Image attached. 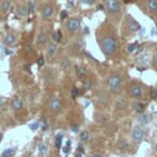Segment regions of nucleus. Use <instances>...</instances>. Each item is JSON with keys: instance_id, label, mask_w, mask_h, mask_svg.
<instances>
[{"instance_id": "nucleus-36", "label": "nucleus", "mask_w": 157, "mask_h": 157, "mask_svg": "<svg viewBox=\"0 0 157 157\" xmlns=\"http://www.w3.org/2000/svg\"><path fill=\"white\" fill-rule=\"evenodd\" d=\"M78 93H80V92H78V88H77V87H72V91H71V96H72L74 98H76V97L78 96Z\"/></svg>"}, {"instance_id": "nucleus-42", "label": "nucleus", "mask_w": 157, "mask_h": 157, "mask_svg": "<svg viewBox=\"0 0 157 157\" xmlns=\"http://www.w3.org/2000/svg\"><path fill=\"white\" fill-rule=\"evenodd\" d=\"M77 150H78V153H82V155H83V152H85V148L82 147V145H78V148H77Z\"/></svg>"}, {"instance_id": "nucleus-15", "label": "nucleus", "mask_w": 157, "mask_h": 157, "mask_svg": "<svg viewBox=\"0 0 157 157\" xmlns=\"http://www.w3.org/2000/svg\"><path fill=\"white\" fill-rule=\"evenodd\" d=\"M128 104H129V101H128L126 96H119L115 99V108L117 109H124L128 107Z\"/></svg>"}, {"instance_id": "nucleus-31", "label": "nucleus", "mask_w": 157, "mask_h": 157, "mask_svg": "<svg viewBox=\"0 0 157 157\" xmlns=\"http://www.w3.org/2000/svg\"><path fill=\"white\" fill-rule=\"evenodd\" d=\"M118 147H119L120 150H126V148L129 147V145H128V142H126L125 140H123V141H119V144H118Z\"/></svg>"}, {"instance_id": "nucleus-2", "label": "nucleus", "mask_w": 157, "mask_h": 157, "mask_svg": "<svg viewBox=\"0 0 157 157\" xmlns=\"http://www.w3.org/2000/svg\"><path fill=\"white\" fill-rule=\"evenodd\" d=\"M104 4V9L107 15L112 18V21H114L115 23L119 22L120 17H121V2L120 0H103Z\"/></svg>"}, {"instance_id": "nucleus-29", "label": "nucleus", "mask_w": 157, "mask_h": 157, "mask_svg": "<svg viewBox=\"0 0 157 157\" xmlns=\"http://www.w3.org/2000/svg\"><path fill=\"white\" fill-rule=\"evenodd\" d=\"M53 39L55 43H59L61 40V32L60 31H55L54 34H53Z\"/></svg>"}, {"instance_id": "nucleus-32", "label": "nucleus", "mask_w": 157, "mask_h": 157, "mask_svg": "<svg viewBox=\"0 0 157 157\" xmlns=\"http://www.w3.org/2000/svg\"><path fill=\"white\" fill-rule=\"evenodd\" d=\"M96 1H97V0H80V2H81L82 5H87V6H92V5H94Z\"/></svg>"}, {"instance_id": "nucleus-11", "label": "nucleus", "mask_w": 157, "mask_h": 157, "mask_svg": "<svg viewBox=\"0 0 157 157\" xmlns=\"http://www.w3.org/2000/svg\"><path fill=\"white\" fill-rule=\"evenodd\" d=\"M1 42L6 47H12V45H15L17 43V36L13 32H9V33H6V34L2 36Z\"/></svg>"}, {"instance_id": "nucleus-34", "label": "nucleus", "mask_w": 157, "mask_h": 157, "mask_svg": "<svg viewBox=\"0 0 157 157\" xmlns=\"http://www.w3.org/2000/svg\"><path fill=\"white\" fill-rule=\"evenodd\" d=\"M27 10H28V12H29V13H32V12L34 11V4H33V1H32V0H29V1H28Z\"/></svg>"}, {"instance_id": "nucleus-45", "label": "nucleus", "mask_w": 157, "mask_h": 157, "mask_svg": "<svg viewBox=\"0 0 157 157\" xmlns=\"http://www.w3.org/2000/svg\"><path fill=\"white\" fill-rule=\"evenodd\" d=\"M1 103H2V99H1V97H0V105H1Z\"/></svg>"}, {"instance_id": "nucleus-7", "label": "nucleus", "mask_w": 157, "mask_h": 157, "mask_svg": "<svg viewBox=\"0 0 157 157\" xmlns=\"http://www.w3.org/2000/svg\"><path fill=\"white\" fill-rule=\"evenodd\" d=\"M124 28L129 33H135V32H137L140 29V25L131 15H126L125 20H124Z\"/></svg>"}, {"instance_id": "nucleus-26", "label": "nucleus", "mask_w": 157, "mask_h": 157, "mask_svg": "<svg viewBox=\"0 0 157 157\" xmlns=\"http://www.w3.org/2000/svg\"><path fill=\"white\" fill-rule=\"evenodd\" d=\"M93 87V82H92V80L91 78H83V88L85 90H91Z\"/></svg>"}, {"instance_id": "nucleus-1", "label": "nucleus", "mask_w": 157, "mask_h": 157, "mask_svg": "<svg viewBox=\"0 0 157 157\" xmlns=\"http://www.w3.org/2000/svg\"><path fill=\"white\" fill-rule=\"evenodd\" d=\"M97 42L101 52L105 56H113L119 49L117 29L112 23L104 22L97 29Z\"/></svg>"}, {"instance_id": "nucleus-3", "label": "nucleus", "mask_w": 157, "mask_h": 157, "mask_svg": "<svg viewBox=\"0 0 157 157\" xmlns=\"http://www.w3.org/2000/svg\"><path fill=\"white\" fill-rule=\"evenodd\" d=\"M123 83H124V77L121 71H114L107 77V85L113 93H119L123 90Z\"/></svg>"}, {"instance_id": "nucleus-33", "label": "nucleus", "mask_w": 157, "mask_h": 157, "mask_svg": "<svg viewBox=\"0 0 157 157\" xmlns=\"http://www.w3.org/2000/svg\"><path fill=\"white\" fill-rule=\"evenodd\" d=\"M37 64H38V66H39V67H43V66H44V64H45V59H44V56H43V55H40V56L38 58Z\"/></svg>"}, {"instance_id": "nucleus-16", "label": "nucleus", "mask_w": 157, "mask_h": 157, "mask_svg": "<svg viewBox=\"0 0 157 157\" xmlns=\"http://www.w3.org/2000/svg\"><path fill=\"white\" fill-rule=\"evenodd\" d=\"M131 107L134 108V110L137 113V114H141V113H144L145 112V108H146V104L145 103H142L141 101H134L132 103H131Z\"/></svg>"}, {"instance_id": "nucleus-12", "label": "nucleus", "mask_w": 157, "mask_h": 157, "mask_svg": "<svg viewBox=\"0 0 157 157\" xmlns=\"http://www.w3.org/2000/svg\"><path fill=\"white\" fill-rule=\"evenodd\" d=\"M56 54H58V43L49 42L48 45L45 47V55H47V58L53 59V58L56 56Z\"/></svg>"}, {"instance_id": "nucleus-44", "label": "nucleus", "mask_w": 157, "mask_h": 157, "mask_svg": "<svg viewBox=\"0 0 157 157\" xmlns=\"http://www.w3.org/2000/svg\"><path fill=\"white\" fill-rule=\"evenodd\" d=\"M22 157H32V155H31L29 152H26V153L22 155Z\"/></svg>"}, {"instance_id": "nucleus-24", "label": "nucleus", "mask_w": 157, "mask_h": 157, "mask_svg": "<svg viewBox=\"0 0 157 157\" xmlns=\"http://www.w3.org/2000/svg\"><path fill=\"white\" fill-rule=\"evenodd\" d=\"M61 144H63V134H58V135L55 136V141H54L55 148L60 150V148H61Z\"/></svg>"}, {"instance_id": "nucleus-22", "label": "nucleus", "mask_w": 157, "mask_h": 157, "mask_svg": "<svg viewBox=\"0 0 157 157\" xmlns=\"http://www.w3.org/2000/svg\"><path fill=\"white\" fill-rule=\"evenodd\" d=\"M75 72L76 75L80 77V78H86V75H87V71L85 67L80 66V65H75Z\"/></svg>"}, {"instance_id": "nucleus-40", "label": "nucleus", "mask_w": 157, "mask_h": 157, "mask_svg": "<svg viewBox=\"0 0 157 157\" xmlns=\"http://www.w3.org/2000/svg\"><path fill=\"white\" fill-rule=\"evenodd\" d=\"M71 131L72 132H78V126L77 125H71Z\"/></svg>"}, {"instance_id": "nucleus-14", "label": "nucleus", "mask_w": 157, "mask_h": 157, "mask_svg": "<svg viewBox=\"0 0 157 157\" xmlns=\"http://www.w3.org/2000/svg\"><path fill=\"white\" fill-rule=\"evenodd\" d=\"M10 107L13 112H21L23 109V102L18 97H12L10 101Z\"/></svg>"}, {"instance_id": "nucleus-25", "label": "nucleus", "mask_w": 157, "mask_h": 157, "mask_svg": "<svg viewBox=\"0 0 157 157\" xmlns=\"http://www.w3.org/2000/svg\"><path fill=\"white\" fill-rule=\"evenodd\" d=\"M88 140H90V132L87 130L81 131V134H80V141L81 142H87Z\"/></svg>"}, {"instance_id": "nucleus-8", "label": "nucleus", "mask_w": 157, "mask_h": 157, "mask_svg": "<svg viewBox=\"0 0 157 157\" xmlns=\"http://www.w3.org/2000/svg\"><path fill=\"white\" fill-rule=\"evenodd\" d=\"M145 135H146V132H145L144 126L136 125V126H134L132 130H131V140H132V142L136 144V145H139V144L145 139Z\"/></svg>"}, {"instance_id": "nucleus-4", "label": "nucleus", "mask_w": 157, "mask_h": 157, "mask_svg": "<svg viewBox=\"0 0 157 157\" xmlns=\"http://www.w3.org/2000/svg\"><path fill=\"white\" fill-rule=\"evenodd\" d=\"M128 93H129V96L131 98H134L136 101H140L145 94V88L140 82L132 81L128 87Z\"/></svg>"}, {"instance_id": "nucleus-9", "label": "nucleus", "mask_w": 157, "mask_h": 157, "mask_svg": "<svg viewBox=\"0 0 157 157\" xmlns=\"http://www.w3.org/2000/svg\"><path fill=\"white\" fill-rule=\"evenodd\" d=\"M49 39H50V37H49L48 29H47V28H42V31H40V32L38 33V36H37L36 43H37V45H38L39 48H45V47L48 45V43H49Z\"/></svg>"}, {"instance_id": "nucleus-18", "label": "nucleus", "mask_w": 157, "mask_h": 157, "mask_svg": "<svg viewBox=\"0 0 157 157\" xmlns=\"http://www.w3.org/2000/svg\"><path fill=\"white\" fill-rule=\"evenodd\" d=\"M16 152H17L16 147H7V148H5L1 152V156L0 157H13L16 155Z\"/></svg>"}, {"instance_id": "nucleus-20", "label": "nucleus", "mask_w": 157, "mask_h": 157, "mask_svg": "<svg viewBox=\"0 0 157 157\" xmlns=\"http://www.w3.org/2000/svg\"><path fill=\"white\" fill-rule=\"evenodd\" d=\"M146 9L152 13L157 12V0H147L146 1Z\"/></svg>"}, {"instance_id": "nucleus-41", "label": "nucleus", "mask_w": 157, "mask_h": 157, "mask_svg": "<svg viewBox=\"0 0 157 157\" xmlns=\"http://www.w3.org/2000/svg\"><path fill=\"white\" fill-rule=\"evenodd\" d=\"M66 17H67V11H66V10L61 11V18L64 20V18H66Z\"/></svg>"}, {"instance_id": "nucleus-17", "label": "nucleus", "mask_w": 157, "mask_h": 157, "mask_svg": "<svg viewBox=\"0 0 157 157\" xmlns=\"http://www.w3.org/2000/svg\"><path fill=\"white\" fill-rule=\"evenodd\" d=\"M137 123L140 126H146L148 123H150V115L147 113H141L139 114V118H137Z\"/></svg>"}, {"instance_id": "nucleus-5", "label": "nucleus", "mask_w": 157, "mask_h": 157, "mask_svg": "<svg viewBox=\"0 0 157 157\" xmlns=\"http://www.w3.org/2000/svg\"><path fill=\"white\" fill-rule=\"evenodd\" d=\"M94 102L99 108H107L110 103V96L105 90H98L94 96Z\"/></svg>"}, {"instance_id": "nucleus-27", "label": "nucleus", "mask_w": 157, "mask_h": 157, "mask_svg": "<svg viewBox=\"0 0 157 157\" xmlns=\"http://www.w3.org/2000/svg\"><path fill=\"white\" fill-rule=\"evenodd\" d=\"M70 60L67 59V58H64L63 60H61V67L64 69V70H69V67H70Z\"/></svg>"}, {"instance_id": "nucleus-38", "label": "nucleus", "mask_w": 157, "mask_h": 157, "mask_svg": "<svg viewBox=\"0 0 157 157\" xmlns=\"http://www.w3.org/2000/svg\"><path fill=\"white\" fill-rule=\"evenodd\" d=\"M91 157H104V155L101 153V152H92L91 153Z\"/></svg>"}, {"instance_id": "nucleus-39", "label": "nucleus", "mask_w": 157, "mask_h": 157, "mask_svg": "<svg viewBox=\"0 0 157 157\" xmlns=\"http://www.w3.org/2000/svg\"><path fill=\"white\" fill-rule=\"evenodd\" d=\"M152 65L155 66V67H157V53L153 55V58H152Z\"/></svg>"}, {"instance_id": "nucleus-37", "label": "nucleus", "mask_w": 157, "mask_h": 157, "mask_svg": "<svg viewBox=\"0 0 157 157\" xmlns=\"http://www.w3.org/2000/svg\"><path fill=\"white\" fill-rule=\"evenodd\" d=\"M29 128H31V130H32V131H34V130H37V129L39 128V123H38V121H36V123L31 124V125H29Z\"/></svg>"}, {"instance_id": "nucleus-30", "label": "nucleus", "mask_w": 157, "mask_h": 157, "mask_svg": "<svg viewBox=\"0 0 157 157\" xmlns=\"http://www.w3.org/2000/svg\"><path fill=\"white\" fill-rule=\"evenodd\" d=\"M136 48H137V42H134V43L129 44V45H128V53H132V52H135Z\"/></svg>"}, {"instance_id": "nucleus-19", "label": "nucleus", "mask_w": 157, "mask_h": 157, "mask_svg": "<svg viewBox=\"0 0 157 157\" xmlns=\"http://www.w3.org/2000/svg\"><path fill=\"white\" fill-rule=\"evenodd\" d=\"M11 7V0H0V12L5 13Z\"/></svg>"}, {"instance_id": "nucleus-6", "label": "nucleus", "mask_w": 157, "mask_h": 157, "mask_svg": "<svg viewBox=\"0 0 157 157\" xmlns=\"http://www.w3.org/2000/svg\"><path fill=\"white\" fill-rule=\"evenodd\" d=\"M39 13H40V17L44 20V21H48L49 18L53 17V15L55 13V9L52 4L49 2H44L39 6Z\"/></svg>"}, {"instance_id": "nucleus-23", "label": "nucleus", "mask_w": 157, "mask_h": 157, "mask_svg": "<svg viewBox=\"0 0 157 157\" xmlns=\"http://www.w3.org/2000/svg\"><path fill=\"white\" fill-rule=\"evenodd\" d=\"M54 78H55V75L52 72V70H49V71H45V72L43 74V81H44L45 83L53 82V81H54Z\"/></svg>"}, {"instance_id": "nucleus-13", "label": "nucleus", "mask_w": 157, "mask_h": 157, "mask_svg": "<svg viewBox=\"0 0 157 157\" xmlns=\"http://www.w3.org/2000/svg\"><path fill=\"white\" fill-rule=\"evenodd\" d=\"M48 108H49L52 112H54V113L60 112V110H61V101H60V98H58V97H52V98L49 99V102H48Z\"/></svg>"}, {"instance_id": "nucleus-10", "label": "nucleus", "mask_w": 157, "mask_h": 157, "mask_svg": "<svg viewBox=\"0 0 157 157\" xmlns=\"http://www.w3.org/2000/svg\"><path fill=\"white\" fill-rule=\"evenodd\" d=\"M81 27V21L80 18L77 17H71V18H67L66 21V29L69 33H76Z\"/></svg>"}, {"instance_id": "nucleus-46", "label": "nucleus", "mask_w": 157, "mask_h": 157, "mask_svg": "<svg viewBox=\"0 0 157 157\" xmlns=\"http://www.w3.org/2000/svg\"><path fill=\"white\" fill-rule=\"evenodd\" d=\"M156 151H157V145H156Z\"/></svg>"}, {"instance_id": "nucleus-21", "label": "nucleus", "mask_w": 157, "mask_h": 157, "mask_svg": "<svg viewBox=\"0 0 157 157\" xmlns=\"http://www.w3.org/2000/svg\"><path fill=\"white\" fill-rule=\"evenodd\" d=\"M83 47H85V42L82 40V38H77V39L74 42V44H72V48H75L74 50H75L76 53L81 52V50L83 49Z\"/></svg>"}, {"instance_id": "nucleus-43", "label": "nucleus", "mask_w": 157, "mask_h": 157, "mask_svg": "<svg viewBox=\"0 0 157 157\" xmlns=\"http://www.w3.org/2000/svg\"><path fill=\"white\" fill-rule=\"evenodd\" d=\"M40 128H42V130H47V129H48V124H47V123H43V124L40 125Z\"/></svg>"}, {"instance_id": "nucleus-28", "label": "nucleus", "mask_w": 157, "mask_h": 157, "mask_svg": "<svg viewBox=\"0 0 157 157\" xmlns=\"http://www.w3.org/2000/svg\"><path fill=\"white\" fill-rule=\"evenodd\" d=\"M38 151H39L40 155H44V153L48 152V146H47L45 144H39V146H38Z\"/></svg>"}, {"instance_id": "nucleus-35", "label": "nucleus", "mask_w": 157, "mask_h": 157, "mask_svg": "<svg viewBox=\"0 0 157 157\" xmlns=\"http://www.w3.org/2000/svg\"><path fill=\"white\" fill-rule=\"evenodd\" d=\"M150 96L152 99H157V88H152L150 92Z\"/></svg>"}]
</instances>
